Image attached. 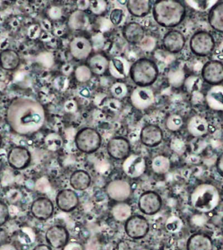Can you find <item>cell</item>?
Listing matches in <instances>:
<instances>
[{
    "instance_id": "obj_24",
    "label": "cell",
    "mask_w": 223,
    "mask_h": 250,
    "mask_svg": "<svg viewBox=\"0 0 223 250\" xmlns=\"http://www.w3.org/2000/svg\"><path fill=\"white\" fill-rule=\"evenodd\" d=\"M126 7L133 17L142 18L150 13L152 4L150 0H129L127 1Z\"/></svg>"
},
{
    "instance_id": "obj_23",
    "label": "cell",
    "mask_w": 223,
    "mask_h": 250,
    "mask_svg": "<svg viewBox=\"0 0 223 250\" xmlns=\"http://www.w3.org/2000/svg\"><path fill=\"white\" fill-rule=\"evenodd\" d=\"M207 20L211 28L223 33V1L217 2L211 8Z\"/></svg>"
},
{
    "instance_id": "obj_3",
    "label": "cell",
    "mask_w": 223,
    "mask_h": 250,
    "mask_svg": "<svg viewBox=\"0 0 223 250\" xmlns=\"http://www.w3.org/2000/svg\"><path fill=\"white\" fill-rule=\"evenodd\" d=\"M219 202L218 189L211 184H201L195 188L191 195L192 206L199 212H211L218 206Z\"/></svg>"
},
{
    "instance_id": "obj_28",
    "label": "cell",
    "mask_w": 223,
    "mask_h": 250,
    "mask_svg": "<svg viewBox=\"0 0 223 250\" xmlns=\"http://www.w3.org/2000/svg\"><path fill=\"white\" fill-rule=\"evenodd\" d=\"M109 61L103 55L97 54L93 55L88 60V66L92 73L101 75L105 73L109 67Z\"/></svg>"
},
{
    "instance_id": "obj_11",
    "label": "cell",
    "mask_w": 223,
    "mask_h": 250,
    "mask_svg": "<svg viewBox=\"0 0 223 250\" xmlns=\"http://www.w3.org/2000/svg\"><path fill=\"white\" fill-rule=\"evenodd\" d=\"M131 103L139 110H144L154 104V91L149 87H138L134 89L131 95Z\"/></svg>"
},
{
    "instance_id": "obj_26",
    "label": "cell",
    "mask_w": 223,
    "mask_h": 250,
    "mask_svg": "<svg viewBox=\"0 0 223 250\" xmlns=\"http://www.w3.org/2000/svg\"><path fill=\"white\" fill-rule=\"evenodd\" d=\"M91 183V176L84 170H76L70 175V185L75 190H85L89 187Z\"/></svg>"
},
{
    "instance_id": "obj_16",
    "label": "cell",
    "mask_w": 223,
    "mask_h": 250,
    "mask_svg": "<svg viewBox=\"0 0 223 250\" xmlns=\"http://www.w3.org/2000/svg\"><path fill=\"white\" fill-rule=\"evenodd\" d=\"M54 207L52 201L45 197L35 199L31 206V214L39 220H47L54 213Z\"/></svg>"
},
{
    "instance_id": "obj_27",
    "label": "cell",
    "mask_w": 223,
    "mask_h": 250,
    "mask_svg": "<svg viewBox=\"0 0 223 250\" xmlns=\"http://www.w3.org/2000/svg\"><path fill=\"white\" fill-rule=\"evenodd\" d=\"M21 58L16 51L5 50L0 53V66L5 70H15L19 66Z\"/></svg>"
},
{
    "instance_id": "obj_34",
    "label": "cell",
    "mask_w": 223,
    "mask_h": 250,
    "mask_svg": "<svg viewBox=\"0 0 223 250\" xmlns=\"http://www.w3.org/2000/svg\"><path fill=\"white\" fill-rule=\"evenodd\" d=\"M183 125V119L179 115L173 114L168 117L166 122V126L168 130L177 131Z\"/></svg>"
},
{
    "instance_id": "obj_47",
    "label": "cell",
    "mask_w": 223,
    "mask_h": 250,
    "mask_svg": "<svg viewBox=\"0 0 223 250\" xmlns=\"http://www.w3.org/2000/svg\"></svg>"
},
{
    "instance_id": "obj_5",
    "label": "cell",
    "mask_w": 223,
    "mask_h": 250,
    "mask_svg": "<svg viewBox=\"0 0 223 250\" xmlns=\"http://www.w3.org/2000/svg\"><path fill=\"white\" fill-rule=\"evenodd\" d=\"M74 143L80 151L91 154L101 147L102 138L101 134L95 129L86 127L78 131L76 134Z\"/></svg>"
},
{
    "instance_id": "obj_6",
    "label": "cell",
    "mask_w": 223,
    "mask_h": 250,
    "mask_svg": "<svg viewBox=\"0 0 223 250\" xmlns=\"http://www.w3.org/2000/svg\"><path fill=\"white\" fill-rule=\"evenodd\" d=\"M189 47L192 53L195 56H208L215 49L214 37L207 31H197L192 35L189 41Z\"/></svg>"
},
{
    "instance_id": "obj_43",
    "label": "cell",
    "mask_w": 223,
    "mask_h": 250,
    "mask_svg": "<svg viewBox=\"0 0 223 250\" xmlns=\"http://www.w3.org/2000/svg\"><path fill=\"white\" fill-rule=\"evenodd\" d=\"M78 7L79 10L81 11H85L90 5V1H79L77 2Z\"/></svg>"
},
{
    "instance_id": "obj_33",
    "label": "cell",
    "mask_w": 223,
    "mask_h": 250,
    "mask_svg": "<svg viewBox=\"0 0 223 250\" xmlns=\"http://www.w3.org/2000/svg\"><path fill=\"white\" fill-rule=\"evenodd\" d=\"M74 76H75L77 81L84 83V82L89 81L91 79L92 72L89 66L82 64L76 68Z\"/></svg>"
},
{
    "instance_id": "obj_19",
    "label": "cell",
    "mask_w": 223,
    "mask_h": 250,
    "mask_svg": "<svg viewBox=\"0 0 223 250\" xmlns=\"http://www.w3.org/2000/svg\"><path fill=\"white\" fill-rule=\"evenodd\" d=\"M70 54L78 60L88 58L92 52V44L89 39L84 37H76L70 42Z\"/></svg>"
},
{
    "instance_id": "obj_15",
    "label": "cell",
    "mask_w": 223,
    "mask_h": 250,
    "mask_svg": "<svg viewBox=\"0 0 223 250\" xmlns=\"http://www.w3.org/2000/svg\"><path fill=\"white\" fill-rule=\"evenodd\" d=\"M140 138L144 146L148 147H156L161 144L163 132L157 125H148L141 130Z\"/></svg>"
},
{
    "instance_id": "obj_7",
    "label": "cell",
    "mask_w": 223,
    "mask_h": 250,
    "mask_svg": "<svg viewBox=\"0 0 223 250\" xmlns=\"http://www.w3.org/2000/svg\"><path fill=\"white\" fill-rule=\"evenodd\" d=\"M150 230V224L144 217L140 215L131 216L125 222V231L132 239L144 238Z\"/></svg>"
},
{
    "instance_id": "obj_10",
    "label": "cell",
    "mask_w": 223,
    "mask_h": 250,
    "mask_svg": "<svg viewBox=\"0 0 223 250\" xmlns=\"http://www.w3.org/2000/svg\"><path fill=\"white\" fill-rule=\"evenodd\" d=\"M108 154L117 160L126 159L131 151V145L127 139L123 137H114L107 144Z\"/></svg>"
},
{
    "instance_id": "obj_25",
    "label": "cell",
    "mask_w": 223,
    "mask_h": 250,
    "mask_svg": "<svg viewBox=\"0 0 223 250\" xmlns=\"http://www.w3.org/2000/svg\"><path fill=\"white\" fill-rule=\"evenodd\" d=\"M208 123L206 119L199 115H195L189 119L187 124V130L194 137L205 136L208 132Z\"/></svg>"
},
{
    "instance_id": "obj_20",
    "label": "cell",
    "mask_w": 223,
    "mask_h": 250,
    "mask_svg": "<svg viewBox=\"0 0 223 250\" xmlns=\"http://www.w3.org/2000/svg\"><path fill=\"white\" fill-rule=\"evenodd\" d=\"M146 167L144 158L134 154L129 156L123 164V171L131 178L140 177L144 173Z\"/></svg>"
},
{
    "instance_id": "obj_17",
    "label": "cell",
    "mask_w": 223,
    "mask_h": 250,
    "mask_svg": "<svg viewBox=\"0 0 223 250\" xmlns=\"http://www.w3.org/2000/svg\"><path fill=\"white\" fill-rule=\"evenodd\" d=\"M57 207L63 212H69L74 210L79 204L78 195L72 189H64L59 191L56 197Z\"/></svg>"
},
{
    "instance_id": "obj_1",
    "label": "cell",
    "mask_w": 223,
    "mask_h": 250,
    "mask_svg": "<svg viewBox=\"0 0 223 250\" xmlns=\"http://www.w3.org/2000/svg\"><path fill=\"white\" fill-rule=\"evenodd\" d=\"M44 107L39 102L28 98H19L10 104L7 121L12 130L21 135L32 134L43 126Z\"/></svg>"
},
{
    "instance_id": "obj_42",
    "label": "cell",
    "mask_w": 223,
    "mask_h": 250,
    "mask_svg": "<svg viewBox=\"0 0 223 250\" xmlns=\"http://www.w3.org/2000/svg\"><path fill=\"white\" fill-rule=\"evenodd\" d=\"M64 250H83V248L80 244L72 242V243L67 244L64 247Z\"/></svg>"
},
{
    "instance_id": "obj_40",
    "label": "cell",
    "mask_w": 223,
    "mask_h": 250,
    "mask_svg": "<svg viewBox=\"0 0 223 250\" xmlns=\"http://www.w3.org/2000/svg\"><path fill=\"white\" fill-rule=\"evenodd\" d=\"M140 46L142 49L146 50H151L154 48L155 40L152 37H145L142 42L140 43Z\"/></svg>"
},
{
    "instance_id": "obj_21",
    "label": "cell",
    "mask_w": 223,
    "mask_h": 250,
    "mask_svg": "<svg viewBox=\"0 0 223 250\" xmlns=\"http://www.w3.org/2000/svg\"><path fill=\"white\" fill-rule=\"evenodd\" d=\"M122 34L125 40L132 44H140L145 38L144 27L134 21L127 23L123 27Z\"/></svg>"
},
{
    "instance_id": "obj_2",
    "label": "cell",
    "mask_w": 223,
    "mask_h": 250,
    "mask_svg": "<svg viewBox=\"0 0 223 250\" xmlns=\"http://www.w3.org/2000/svg\"><path fill=\"white\" fill-rule=\"evenodd\" d=\"M152 13L157 24L166 28H174L185 19L186 8L181 2L176 0H162L154 4Z\"/></svg>"
},
{
    "instance_id": "obj_9",
    "label": "cell",
    "mask_w": 223,
    "mask_h": 250,
    "mask_svg": "<svg viewBox=\"0 0 223 250\" xmlns=\"http://www.w3.org/2000/svg\"><path fill=\"white\" fill-rule=\"evenodd\" d=\"M161 197L154 191H147L138 199V208L143 214L152 216L156 214L162 207Z\"/></svg>"
},
{
    "instance_id": "obj_35",
    "label": "cell",
    "mask_w": 223,
    "mask_h": 250,
    "mask_svg": "<svg viewBox=\"0 0 223 250\" xmlns=\"http://www.w3.org/2000/svg\"><path fill=\"white\" fill-rule=\"evenodd\" d=\"M181 219L176 216H172L168 218L166 224V228L170 232H177L180 230L182 227Z\"/></svg>"
},
{
    "instance_id": "obj_18",
    "label": "cell",
    "mask_w": 223,
    "mask_h": 250,
    "mask_svg": "<svg viewBox=\"0 0 223 250\" xmlns=\"http://www.w3.org/2000/svg\"><path fill=\"white\" fill-rule=\"evenodd\" d=\"M186 43L185 36L181 31L171 30L166 33L162 39L164 49L171 54H178L183 50Z\"/></svg>"
},
{
    "instance_id": "obj_46",
    "label": "cell",
    "mask_w": 223,
    "mask_h": 250,
    "mask_svg": "<svg viewBox=\"0 0 223 250\" xmlns=\"http://www.w3.org/2000/svg\"><path fill=\"white\" fill-rule=\"evenodd\" d=\"M1 143H2V138H1V134H0V146H1Z\"/></svg>"
},
{
    "instance_id": "obj_45",
    "label": "cell",
    "mask_w": 223,
    "mask_h": 250,
    "mask_svg": "<svg viewBox=\"0 0 223 250\" xmlns=\"http://www.w3.org/2000/svg\"><path fill=\"white\" fill-rule=\"evenodd\" d=\"M33 250H53L52 247L46 244H39L34 248Z\"/></svg>"
},
{
    "instance_id": "obj_13",
    "label": "cell",
    "mask_w": 223,
    "mask_h": 250,
    "mask_svg": "<svg viewBox=\"0 0 223 250\" xmlns=\"http://www.w3.org/2000/svg\"><path fill=\"white\" fill-rule=\"evenodd\" d=\"M8 163L13 169H25L30 164L31 154L26 148L18 146L10 150L7 156Z\"/></svg>"
},
{
    "instance_id": "obj_12",
    "label": "cell",
    "mask_w": 223,
    "mask_h": 250,
    "mask_svg": "<svg viewBox=\"0 0 223 250\" xmlns=\"http://www.w3.org/2000/svg\"><path fill=\"white\" fill-rule=\"evenodd\" d=\"M45 238L50 247L60 249L68 244L69 234L65 227L56 225L47 230Z\"/></svg>"
},
{
    "instance_id": "obj_37",
    "label": "cell",
    "mask_w": 223,
    "mask_h": 250,
    "mask_svg": "<svg viewBox=\"0 0 223 250\" xmlns=\"http://www.w3.org/2000/svg\"><path fill=\"white\" fill-rule=\"evenodd\" d=\"M123 16H124V13H123V10L116 8L112 11L111 15H110V20L113 25H118L122 21Z\"/></svg>"
},
{
    "instance_id": "obj_41",
    "label": "cell",
    "mask_w": 223,
    "mask_h": 250,
    "mask_svg": "<svg viewBox=\"0 0 223 250\" xmlns=\"http://www.w3.org/2000/svg\"><path fill=\"white\" fill-rule=\"evenodd\" d=\"M217 172L223 177V153L221 154L216 162Z\"/></svg>"
},
{
    "instance_id": "obj_30",
    "label": "cell",
    "mask_w": 223,
    "mask_h": 250,
    "mask_svg": "<svg viewBox=\"0 0 223 250\" xmlns=\"http://www.w3.org/2000/svg\"><path fill=\"white\" fill-rule=\"evenodd\" d=\"M128 64L124 59L114 58L109 62L110 72L113 77L123 78L127 75L128 72Z\"/></svg>"
},
{
    "instance_id": "obj_14",
    "label": "cell",
    "mask_w": 223,
    "mask_h": 250,
    "mask_svg": "<svg viewBox=\"0 0 223 250\" xmlns=\"http://www.w3.org/2000/svg\"><path fill=\"white\" fill-rule=\"evenodd\" d=\"M107 193L110 198L123 202L130 197L131 187L127 181L123 180H114L107 185Z\"/></svg>"
},
{
    "instance_id": "obj_29",
    "label": "cell",
    "mask_w": 223,
    "mask_h": 250,
    "mask_svg": "<svg viewBox=\"0 0 223 250\" xmlns=\"http://www.w3.org/2000/svg\"><path fill=\"white\" fill-rule=\"evenodd\" d=\"M88 17L85 11L77 10L70 15L68 20V25L72 30H80L87 26Z\"/></svg>"
},
{
    "instance_id": "obj_31",
    "label": "cell",
    "mask_w": 223,
    "mask_h": 250,
    "mask_svg": "<svg viewBox=\"0 0 223 250\" xmlns=\"http://www.w3.org/2000/svg\"><path fill=\"white\" fill-rule=\"evenodd\" d=\"M112 212L115 220L123 222L130 218L132 214V209L127 203L121 202L113 206Z\"/></svg>"
},
{
    "instance_id": "obj_36",
    "label": "cell",
    "mask_w": 223,
    "mask_h": 250,
    "mask_svg": "<svg viewBox=\"0 0 223 250\" xmlns=\"http://www.w3.org/2000/svg\"><path fill=\"white\" fill-rule=\"evenodd\" d=\"M111 92L115 97L121 98L126 95L127 88L123 83H115L111 87Z\"/></svg>"
},
{
    "instance_id": "obj_38",
    "label": "cell",
    "mask_w": 223,
    "mask_h": 250,
    "mask_svg": "<svg viewBox=\"0 0 223 250\" xmlns=\"http://www.w3.org/2000/svg\"><path fill=\"white\" fill-rule=\"evenodd\" d=\"M9 208L5 203L0 201V226H3L9 220Z\"/></svg>"
},
{
    "instance_id": "obj_22",
    "label": "cell",
    "mask_w": 223,
    "mask_h": 250,
    "mask_svg": "<svg viewBox=\"0 0 223 250\" xmlns=\"http://www.w3.org/2000/svg\"><path fill=\"white\" fill-rule=\"evenodd\" d=\"M212 240L209 236L202 233L194 234L187 242V250H213Z\"/></svg>"
},
{
    "instance_id": "obj_8",
    "label": "cell",
    "mask_w": 223,
    "mask_h": 250,
    "mask_svg": "<svg viewBox=\"0 0 223 250\" xmlns=\"http://www.w3.org/2000/svg\"><path fill=\"white\" fill-rule=\"evenodd\" d=\"M203 81L209 85L219 86L223 83V62L219 60L207 62L201 70Z\"/></svg>"
},
{
    "instance_id": "obj_39",
    "label": "cell",
    "mask_w": 223,
    "mask_h": 250,
    "mask_svg": "<svg viewBox=\"0 0 223 250\" xmlns=\"http://www.w3.org/2000/svg\"><path fill=\"white\" fill-rule=\"evenodd\" d=\"M89 7L93 13L99 15L105 11L107 8V3L104 1H90Z\"/></svg>"
},
{
    "instance_id": "obj_32",
    "label": "cell",
    "mask_w": 223,
    "mask_h": 250,
    "mask_svg": "<svg viewBox=\"0 0 223 250\" xmlns=\"http://www.w3.org/2000/svg\"><path fill=\"white\" fill-rule=\"evenodd\" d=\"M152 169L155 173L164 174L169 171L170 167V160L164 156H157L153 160Z\"/></svg>"
},
{
    "instance_id": "obj_4",
    "label": "cell",
    "mask_w": 223,
    "mask_h": 250,
    "mask_svg": "<svg viewBox=\"0 0 223 250\" xmlns=\"http://www.w3.org/2000/svg\"><path fill=\"white\" fill-rule=\"evenodd\" d=\"M131 79L138 87H148L157 80L159 70L154 61L141 58L129 68Z\"/></svg>"
},
{
    "instance_id": "obj_44",
    "label": "cell",
    "mask_w": 223,
    "mask_h": 250,
    "mask_svg": "<svg viewBox=\"0 0 223 250\" xmlns=\"http://www.w3.org/2000/svg\"><path fill=\"white\" fill-rule=\"evenodd\" d=\"M0 250H17V249L15 246L11 244H5L0 246Z\"/></svg>"
}]
</instances>
